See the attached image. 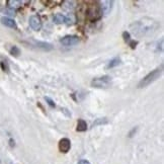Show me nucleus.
<instances>
[{
	"instance_id": "nucleus-5",
	"label": "nucleus",
	"mask_w": 164,
	"mask_h": 164,
	"mask_svg": "<svg viewBox=\"0 0 164 164\" xmlns=\"http://www.w3.org/2000/svg\"><path fill=\"white\" fill-rule=\"evenodd\" d=\"M60 43L66 47H70L79 43V38L77 36H66L60 40Z\"/></svg>"
},
{
	"instance_id": "nucleus-10",
	"label": "nucleus",
	"mask_w": 164,
	"mask_h": 164,
	"mask_svg": "<svg viewBox=\"0 0 164 164\" xmlns=\"http://www.w3.org/2000/svg\"><path fill=\"white\" fill-rule=\"evenodd\" d=\"M36 46L38 48L43 49L44 51H51L53 50V46L46 42H36Z\"/></svg>"
},
{
	"instance_id": "nucleus-16",
	"label": "nucleus",
	"mask_w": 164,
	"mask_h": 164,
	"mask_svg": "<svg viewBox=\"0 0 164 164\" xmlns=\"http://www.w3.org/2000/svg\"><path fill=\"white\" fill-rule=\"evenodd\" d=\"M45 100H46V102L51 106V108H55L56 106V104H55V102H54V100H52V98H50V97H48V96H45Z\"/></svg>"
},
{
	"instance_id": "nucleus-18",
	"label": "nucleus",
	"mask_w": 164,
	"mask_h": 164,
	"mask_svg": "<svg viewBox=\"0 0 164 164\" xmlns=\"http://www.w3.org/2000/svg\"><path fill=\"white\" fill-rule=\"evenodd\" d=\"M5 12H6V14L10 15V16H14V15H15V10H13V9H10V8H7Z\"/></svg>"
},
{
	"instance_id": "nucleus-4",
	"label": "nucleus",
	"mask_w": 164,
	"mask_h": 164,
	"mask_svg": "<svg viewBox=\"0 0 164 164\" xmlns=\"http://www.w3.org/2000/svg\"><path fill=\"white\" fill-rule=\"evenodd\" d=\"M29 26L36 32H39L42 29V20L39 15H32L29 17Z\"/></svg>"
},
{
	"instance_id": "nucleus-15",
	"label": "nucleus",
	"mask_w": 164,
	"mask_h": 164,
	"mask_svg": "<svg viewBox=\"0 0 164 164\" xmlns=\"http://www.w3.org/2000/svg\"><path fill=\"white\" fill-rule=\"evenodd\" d=\"M9 52H10V54L12 56H14V57H18L20 54V50L18 49V47H16V46H12Z\"/></svg>"
},
{
	"instance_id": "nucleus-1",
	"label": "nucleus",
	"mask_w": 164,
	"mask_h": 164,
	"mask_svg": "<svg viewBox=\"0 0 164 164\" xmlns=\"http://www.w3.org/2000/svg\"><path fill=\"white\" fill-rule=\"evenodd\" d=\"M162 72H163V64H161L160 65V67L156 68L155 70L151 71L149 74H147L146 76H145V77L139 82L138 87L139 88H143V87L150 85L151 83H153L155 80H157L160 76H161Z\"/></svg>"
},
{
	"instance_id": "nucleus-20",
	"label": "nucleus",
	"mask_w": 164,
	"mask_h": 164,
	"mask_svg": "<svg viewBox=\"0 0 164 164\" xmlns=\"http://www.w3.org/2000/svg\"><path fill=\"white\" fill-rule=\"evenodd\" d=\"M78 164H90V162L88 161V160L82 159V160H80V161L78 162Z\"/></svg>"
},
{
	"instance_id": "nucleus-8",
	"label": "nucleus",
	"mask_w": 164,
	"mask_h": 164,
	"mask_svg": "<svg viewBox=\"0 0 164 164\" xmlns=\"http://www.w3.org/2000/svg\"><path fill=\"white\" fill-rule=\"evenodd\" d=\"M1 24L3 25L7 26V28H10V29H17V25H16V22H15L12 18L10 17H6V16H3L1 17Z\"/></svg>"
},
{
	"instance_id": "nucleus-17",
	"label": "nucleus",
	"mask_w": 164,
	"mask_h": 164,
	"mask_svg": "<svg viewBox=\"0 0 164 164\" xmlns=\"http://www.w3.org/2000/svg\"><path fill=\"white\" fill-rule=\"evenodd\" d=\"M123 39H124V41L125 42H129L131 41V36H130V33H128V32H124L123 33Z\"/></svg>"
},
{
	"instance_id": "nucleus-13",
	"label": "nucleus",
	"mask_w": 164,
	"mask_h": 164,
	"mask_svg": "<svg viewBox=\"0 0 164 164\" xmlns=\"http://www.w3.org/2000/svg\"><path fill=\"white\" fill-rule=\"evenodd\" d=\"M119 65H121V59L120 58H114V59L109 61V64H108V66H106V68L109 69V68H114V67L119 66Z\"/></svg>"
},
{
	"instance_id": "nucleus-2",
	"label": "nucleus",
	"mask_w": 164,
	"mask_h": 164,
	"mask_svg": "<svg viewBox=\"0 0 164 164\" xmlns=\"http://www.w3.org/2000/svg\"><path fill=\"white\" fill-rule=\"evenodd\" d=\"M112 84V77L109 75L96 77L91 81V86L96 88H108Z\"/></svg>"
},
{
	"instance_id": "nucleus-3",
	"label": "nucleus",
	"mask_w": 164,
	"mask_h": 164,
	"mask_svg": "<svg viewBox=\"0 0 164 164\" xmlns=\"http://www.w3.org/2000/svg\"><path fill=\"white\" fill-rule=\"evenodd\" d=\"M87 15H88V17L90 20H97V18H100V13H101V10H100V5H97L96 3H94L93 5H91L89 8H88V11H87Z\"/></svg>"
},
{
	"instance_id": "nucleus-11",
	"label": "nucleus",
	"mask_w": 164,
	"mask_h": 164,
	"mask_svg": "<svg viewBox=\"0 0 164 164\" xmlns=\"http://www.w3.org/2000/svg\"><path fill=\"white\" fill-rule=\"evenodd\" d=\"M22 2L20 1V0H9V1H7V5H8V8L10 9H13L15 10L16 8H20L21 6Z\"/></svg>"
},
{
	"instance_id": "nucleus-9",
	"label": "nucleus",
	"mask_w": 164,
	"mask_h": 164,
	"mask_svg": "<svg viewBox=\"0 0 164 164\" xmlns=\"http://www.w3.org/2000/svg\"><path fill=\"white\" fill-rule=\"evenodd\" d=\"M66 20H67V17L62 13H56L54 16H53V21H54V24H65Z\"/></svg>"
},
{
	"instance_id": "nucleus-21",
	"label": "nucleus",
	"mask_w": 164,
	"mask_h": 164,
	"mask_svg": "<svg viewBox=\"0 0 164 164\" xmlns=\"http://www.w3.org/2000/svg\"><path fill=\"white\" fill-rule=\"evenodd\" d=\"M137 129H138V128H134L131 132H130V134H129V137H130V138H131V137H133V134H134V133H136Z\"/></svg>"
},
{
	"instance_id": "nucleus-7",
	"label": "nucleus",
	"mask_w": 164,
	"mask_h": 164,
	"mask_svg": "<svg viewBox=\"0 0 164 164\" xmlns=\"http://www.w3.org/2000/svg\"><path fill=\"white\" fill-rule=\"evenodd\" d=\"M113 6V1H109V0H105V1L100 2V5L101 12H104V15H108L112 11Z\"/></svg>"
},
{
	"instance_id": "nucleus-6",
	"label": "nucleus",
	"mask_w": 164,
	"mask_h": 164,
	"mask_svg": "<svg viewBox=\"0 0 164 164\" xmlns=\"http://www.w3.org/2000/svg\"><path fill=\"white\" fill-rule=\"evenodd\" d=\"M58 147H59V150L62 152V153H67L68 151L70 150L71 148V142L69 139L67 138H63L59 141V144H58Z\"/></svg>"
},
{
	"instance_id": "nucleus-14",
	"label": "nucleus",
	"mask_w": 164,
	"mask_h": 164,
	"mask_svg": "<svg viewBox=\"0 0 164 164\" xmlns=\"http://www.w3.org/2000/svg\"><path fill=\"white\" fill-rule=\"evenodd\" d=\"M109 123V120L106 117H102V119H97L96 121L92 124V127H96V126H101V125H106Z\"/></svg>"
},
{
	"instance_id": "nucleus-12",
	"label": "nucleus",
	"mask_w": 164,
	"mask_h": 164,
	"mask_svg": "<svg viewBox=\"0 0 164 164\" xmlns=\"http://www.w3.org/2000/svg\"><path fill=\"white\" fill-rule=\"evenodd\" d=\"M76 130H77V132H85L87 130V124L86 122L84 120H78L77 122V128H76Z\"/></svg>"
},
{
	"instance_id": "nucleus-19",
	"label": "nucleus",
	"mask_w": 164,
	"mask_h": 164,
	"mask_svg": "<svg viewBox=\"0 0 164 164\" xmlns=\"http://www.w3.org/2000/svg\"><path fill=\"white\" fill-rule=\"evenodd\" d=\"M129 45L131 46L132 49H135L136 48V45H138V42H137V41L136 42L135 41H130L129 42Z\"/></svg>"
}]
</instances>
